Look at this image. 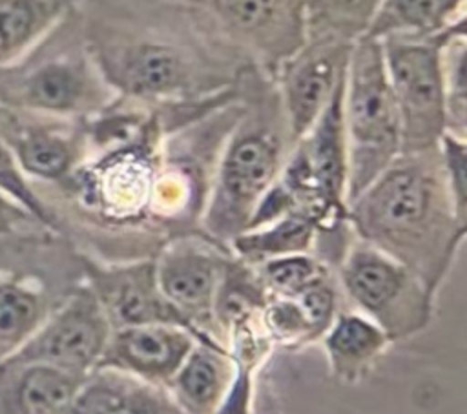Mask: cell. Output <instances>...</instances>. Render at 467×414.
<instances>
[{
    "instance_id": "26",
    "label": "cell",
    "mask_w": 467,
    "mask_h": 414,
    "mask_svg": "<svg viewBox=\"0 0 467 414\" xmlns=\"http://www.w3.org/2000/svg\"><path fill=\"white\" fill-rule=\"evenodd\" d=\"M0 195L26 210L35 221L47 228H58L57 217L29 184L15 155L0 137Z\"/></svg>"
},
{
    "instance_id": "16",
    "label": "cell",
    "mask_w": 467,
    "mask_h": 414,
    "mask_svg": "<svg viewBox=\"0 0 467 414\" xmlns=\"http://www.w3.org/2000/svg\"><path fill=\"white\" fill-rule=\"evenodd\" d=\"M18 372L0 388V414H62L86 376L46 363L2 365Z\"/></svg>"
},
{
    "instance_id": "9",
    "label": "cell",
    "mask_w": 467,
    "mask_h": 414,
    "mask_svg": "<svg viewBox=\"0 0 467 414\" xmlns=\"http://www.w3.org/2000/svg\"><path fill=\"white\" fill-rule=\"evenodd\" d=\"M352 42L306 38L270 75L281 109L297 142L330 102L345 77Z\"/></svg>"
},
{
    "instance_id": "4",
    "label": "cell",
    "mask_w": 467,
    "mask_h": 414,
    "mask_svg": "<svg viewBox=\"0 0 467 414\" xmlns=\"http://www.w3.org/2000/svg\"><path fill=\"white\" fill-rule=\"evenodd\" d=\"M78 7L27 55L0 67V108L88 120L119 98L89 53Z\"/></svg>"
},
{
    "instance_id": "20",
    "label": "cell",
    "mask_w": 467,
    "mask_h": 414,
    "mask_svg": "<svg viewBox=\"0 0 467 414\" xmlns=\"http://www.w3.org/2000/svg\"><path fill=\"white\" fill-rule=\"evenodd\" d=\"M317 235L319 226L310 215L290 212L265 226L241 232L230 241V246L237 259L255 266L281 255L308 254Z\"/></svg>"
},
{
    "instance_id": "1",
    "label": "cell",
    "mask_w": 467,
    "mask_h": 414,
    "mask_svg": "<svg viewBox=\"0 0 467 414\" xmlns=\"http://www.w3.org/2000/svg\"><path fill=\"white\" fill-rule=\"evenodd\" d=\"M82 20L93 60L120 98L186 102L224 93L254 64L201 18L140 24Z\"/></svg>"
},
{
    "instance_id": "5",
    "label": "cell",
    "mask_w": 467,
    "mask_h": 414,
    "mask_svg": "<svg viewBox=\"0 0 467 414\" xmlns=\"http://www.w3.org/2000/svg\"><path fill=\"white\" fill-rule=\"evenodd\" d=\"M341 111L348 157V204L401 153L400 115L379 40L359 36L352 42Z\"/></svg>"
},
{
    "instance_id": "24",
    "label": "cell",
    "mask_w": 467,
    "mask_h": 414,
    "mask_svg": "<svg viewBox=\"0 0 467 414\" xmlns=\"http://www.w3.org/2000/svg\"><path fill=\"white\" fill-rule=\"evenodd\" d=\"M135 378L115 368H95L77 387L62 414H117Z\"/></svg>"
},
{
    "instance_id": "15",
    "label": "cell",
    "mask_w": 467,
    "mask_h": 414,
    "mask_svg": "<svg viewBox=\"0 0 467 414\" xmlns=\"http://www.w3.org/2000/svg\"><path fill=\"white\" fill-rule=\"evenodd\" d=\"M234 379L228 357L210 341L195 343L170 379L173 401L184 414H215Z\"/></svg>"
},
{
    "instance_id": "10",
    "label": "cell",
    "mask_w": 467,
    "mask_h": 414,
    "mask_svg": "<svg viewBox=\"0 0 467 414\" xmlns=\"http://www.w3.org/2000/svg\"><path fill=\"white\" fill-rule=\"evenodd\" d=\"M219 246L195 237H179L153 257L161 294L195 334L193 323L208 321L213 314L217 288L230 261Z\"/></svg>"
},
{
    "instance_id": "6",
    "label": "cell",
    "mask_w": 467,
    "mask_h": 414,
    "mask_svg": "<svg viewBox=\"0 0 467 414\" xmlns=\"http://www.w3.org/2000/svg\"><path fill=\"white\" fill-rule=\"evenodd\" d=\"M339 281L389 341L412 336L431 321L434 294L405 264L358 237L339 259Z\"/></svg>"
},
{
    "instance_id": "13",
    "label": "cell",
    "mask_w": 467,
    "mask_h": 414,
    "mask_svg": "<svg viewBox=\"0 0 467 414\" xmlns=\"http://www.w3.org/2000/svg\"><path fill=\"white\" fill-rule=\"evenodd\" d=\"M195 337L190 328L173 323L113 328L97 368H115L148 383H170Z\"/></svg>"
},
{
    "instance_id": "11",
    "label": "cell",
    "mask_w": 467,
    "mask_h": 414,
    "mask_svg": "<svg viewBox=\"0 0 467 414\" xmlns=\"http://www.w3.org/2000/svg\"><path fill=\"white\" fill-rule=\"evenodd\" d=\"M0 137L26 177L60 181L71 175L84 153L82 120H66L0 108Z\"/></svg>"
},
{
    "instance_id": "21",
    "label": "cell",
    "mask_w": 467,
    "mask_h": 414,
    "mask_svg": "<svg viewBox=\"0 0 467 414\" xmlns=\"http://www.w3.org/2000/svg\"><path fill=\"white\" fill-rule=\"evenodd\" d=\"M467 35L465 18L440 35V64L447 109V133L465 139L467 126Z\"/></svg>"
},
{
    "instance_id": "18",
    "label": "cell",
    "mask_w": 467,
    "mask_h": 414,
    "mask_svg": "<svg viewBox=\"0 0 467 414\" xmlns=\"http://www.w3.org/2000/svg\"><path fill=\"white\" fill-rule=\"evenodd\" d=\"M84 0H0V67L27 55Z\"/></svg>"
},
{
    "instance_id": "2",
    "label": "cell",
    "mask_w": 467,
    "mask_h": 414,
    "mask_svg": "<svg viewBox=\"0 0 467 414\" xmlns=\"http://www.w3.org/2000/svg\"><path fill=\"white\" fill-rule=\"evenodd\" d=\"M350 232L405 264L436 295L465 239L447 191L438 146L400 153L347 204Z\"/></svg>"
},
{
    "instance_id": "28",
    "label": "cell",
    "mask_w": 467,
    "mask_h": 414,
    "mask_svg": "<svg viewBox=\"0 0 467 414\" xmlns=\"http://www.w3.org/2000/svg\"><path fill=\"white\" fill-rule=\"evenodd\" d=\"M292 299H296L297 305L301 306V310L310 325L312 337L325 332L336 317L337 301H336V290L330 281V274L314 281L312 285H308L303 292H299Z\"/></svg>"
},
{
    "instance_id": "22",
    "label": "cell",
    "mask_w": 467,
    "mask_h": 414,
    "mask_svg": "<svg viewBox=\"0 0 467 414\" xmlns=\"http://www.w3.org/2000/svg\"><path fill=\"white\" fill-rule=\"evenodd\" d=\"M379 0H305L306 38H359Z\"/></svg>"
},
{
    "instance_id": "29",
    "label": "cell",
    "mask_w": 467,
    "mask_h": 414,
    "mask_svg": "<svg viewBox=\"0 0 467 414\" xmlns=\"http://www.w3.org/2000/svg\"><path fill=\"white\" fill-rule=\"evenodd\" d=\"M265 323L266 326L281 339H297V337H312L310 325L292 297L275 295L270 303H265Z\"/></svg>"
},
{
    "instance_id": "7",
    "label": "cell",
    "mask_w": 467,
    "mask_h": 414,
    "mask_svg": "<svg viewBox=\"0 0 467 414\" xmlns=\"http://www.w3.org/2000/svg\"><path fill=\"white\" fill-rule=\"evenodd\" d=\"M401 126V153L438 146L447 131L440 35L379 40Z\"/></svg>"
},
{
    "instance_id": "8",
    "label": "cell",
    "mask_w": 467,
    "mask_h": 414,
    "mask_svg": "<svg viewBox=\"0 0 467 414\" xmlns=\"http://www.w3.org/2000/svg\"><path fill=\"white\" fill-rule=\"evenodd\" d=\"M111 325L91 292L80 288L66 299L2 365L46 363L75 376L93 372L104 354Z\"/></svg>"
},
{
    "instance_id": "17",
    "label": "cell",
    "mask_w": 467,
    "mask_h": 414,
    "mask_svg": "<svg viewBox=\"0 0 467 414\" xmlns=\"http://www.w3.org/2000/svg\"><path fill=\"white\" fill-rule=\"evenodd\" d=\"M465 0H379L361 36L432 38L465 18Z\"/></svg>"
},
{
    "instance_id": "30",
    "label": "cell",
    "mask_w": 467,
    "mask_h": 414,
    "mask_svg": "<svg viewBox=\"0 0 467 414\" xmlns=\"http://www.w3.org/2000/svg\"><path fill=\"white\" fill-rule=\"evenodd\" d=\"M117 414H184L181 407L164 396L153 387L140 385L139 381L133 385L124 403L117 410Z\"/></svg>"
},
{
    "instance_id": "14",
    "label": "cell",
    "mask_w": 467,
    "mask_h": 414,
    "mask_svg": "<svg viewBox=\"0 0 467 414\" xmlns=\"http://www.w3.org/2000/svg\"><path fill=\"white\" fill-rule=\"evenodd\" d=\"M341 95L343 80L310 129L296 142L317 199L321 201L328 217L337 224L347 223L348 177Z\"/></svg>"
},
{
    "instance_id": "27",
    "label": "cell",
    "mask_w": 467,
    "mask_h": 414,
    "mask_svg": "<svg viewBox=\"0 0 467 414\" xmlns=\"http://www.w3.org/2000/svg\"><path fill=\"white\" fill-rule=\"evenodd\" d=\"M438 157L443 181L456 213L467 221V148L465 139L443 133L438 142Z\"/></svg>"
},
{
    "instance_id": "23",
    "label": "cell",
    "mask_w": 467,
    "mask_h": 414,
    "mask_svg": "<svg viewBox=\"0 0 467 414\" xmlns=\"http://www.w3.org/2000/svg\"><path fill=\"white\" fill-rule=\"evenodd\" d=\"M44 319L46 299L35 286L18 279H0V347L16 350Z\"/></svg>"
},
{
    "instance_id": "12",
    "label": "cell",
    "mask_w": 467,
    "mask_h": 414,
    "mask_svg": "<svg viewBox=\"0 0 467 414\" xmlns=\"http://www.w3.org/2000/svg\"><path fill=\"white\" fill-rule=\"evenodd\" d=\"M84 268L111 330L150 323H173L190 328L161 294L153 257L113 266L84 261Z\"/></svg>"
},
{
    "instance_id": "25",
    "label": "cell",
    "mask_w": 467,
    "mask_h": 414,
    "mask_svg": "<svg viewBox=\"0 0 467 414\" xmlns=\"http://www.w3.org/2000/svg\"><path fill=\"white\" fill-rule=\"evenodd\" d=\"M257 275L274 295L294 297L308 285L328 274L325 261L312 257L310 254H290L268 259L255 264Z\"/></svg>"
},
{
    "instance_id": "3",
    "label": "cell",
    "mask_w": 467,
    "mask_h": 414,
    "mask_svg": "<svg viewBox=\"0 0 467 414\" xmlns=\"http://www.w3.org/2000/svg\"><path fill=\"white\" fill-rule=\"evenodd\" d=\"M254 67L239 78L243 108L217 155L202 212L206 232L221 244L246 228L296 144L272 78Z\"/></svg>"
},
{
    "instance_id": "19",
    "label": "cell",
    "mask_w": 467,
    "mask_h": 414,
    "mask_svg": "<svg viewBox=\"0 0 467 414\" xmlns=\"http://www.w3.org/2000/svg\"><path fill=\"white\" fill-rule=\"evenodd\" d=\"M387 345L385 332L361 312L337 314L325 330V348L332 370L347 381L359 378Z\"/></svg>"
}]
</instances>
